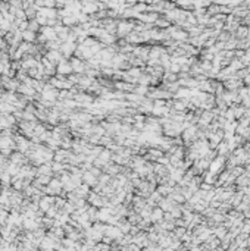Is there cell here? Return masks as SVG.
Returning a JSON list of instances; mask_svg holds the SVG:
<instances>
[{"mask_svg":"<svg viewBox=\"0 0 250 251\" xmlns=\"http://www.w3.org/2000/svg\"><path fill=\"white\" fill-rule=\"evenodd\" d=\"M119 31H121V32L128 34V32H130V25H127V24H121V25H119Z\"/></svg>","mask_w":250,"mask_h":251,"instance_id":"obj_1","label":"cell"}]
</instances>
